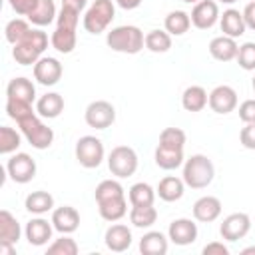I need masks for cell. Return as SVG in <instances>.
I'll return each mask as SVG.
<instances>
[{"label":"cell","instance_id":"42","mask_svg":"<svg viewBox=\"0 0 255 255\" xmlns=\"http://www.w3.org/2000/svg\"><path fill=\"white\" fill-rule=\"evenodd\" d=\"M235 60H237L239 68H243V70H247V72H253V70H255V42H245V44H241Z\"/></svg>","mask_w":255,"mask_h":255},{"label":"cell","instance_id":"22","mask_svg":"<svg viewBox=\"0 0 255 255\" xmlns=\"http://www.w3.org/2000/svg\"><path fill=\"white\" fill-rule=\"evenodd\" d=\"M76 42H78L76 28L56 24V30L52 32V38H50V44L54 50H58L60 54H70L76 48Z\"/></svg>","mask_w":255,"mask_h":255},{"label":"cell","instance_id":"50","mask_svg":"<svg viewBox=\"0 0 255 255\" xmlns=\"http://www.w3.org/2000/svg\"><path fill=\"white\" fill-rule=\"evenodd\" d=\"M116 4L120 8H124V10H133V8H137L141 4V0H116Z\"/></svg>","mask_w":255,"mask_h":255},{"label":"cell","instance_id":"12","mask_svg":"<svg viewBox=\"0 0 255 255\" xmlns=\"http://www.w3.org/2000/svg\"><path fill=\"white\" fill-rule=\"evenodd\" d=\"M219 16H221V14H219V6H217L215 0H199V2L193 6L191 14H189L191 24H193L195 28H199V30H209V28H213V26L217 24Z\"/></svg>","mask_w":255,"mask_h":255},{"label":"cell","instance_id":"41","mask_svg":"<svg viewBox=\"0 0 255 255\" xmlns=\"http://www.w3.org/2000/svg\"><path fill=\"white\" fill-rule=\"evenodd\" d=\"M30 30H32V28H30V24H28L26 20H22V18H14V20H10V22L6 24V28H4V36H6V40L14 46V44H18Z\"/></svg>","mask_w":255,"mask_h":255},{"label":"cell","instance_id":"6","mask_svg":"<svg viewBox=\"0 0 255 255\" xmlns=\"http://www.w3.org/2000/svg\"><path fill=\"white\" fill-rule=\"evenodd\" d=\"M108 167L112 175L124 179L131 177L137 169V153L129 145H116L108 155Z\"/></svg>","mask_w":255,"mask_h":255},{"label":"cell","instance_id":"48","mask_svg":"<svg viewBox=\"0 0 255 255\" xmlns=\"http://www.w3.org/2000/svg\"><path fill=\"white\" fill-rule=\"evenodd\" d=\"M243 20H245V26L255 32V0L249 2V4L243 8Z\"/></svg>","mask_w":255,"mask_h":255},{"label":"cell","instance_id":"2","mask_svg":"<svg viewBox=\"0 0 255 255\" xmlns=\"http://www.w3.org/2000/svg\"><path fill=\"white\" fill-rule=\"evenodd\" d=\"M106 44L114 52H120V54H137L145 46V36L137 26L124 24V26H116L108 32Z\"/></svg>","mask_w":255,"mask_h":255},{"label":"cell","instance_id":"28","mask_svg":"<svg viewBox=\"0 0 255 255\" xmlns=\"http://www.w3.org/2000/svg\"><path fill=\"white\" fill-rule=\"evenodd\" d=\"M20 235H22V227H20L18 219L10 211L2 209L0 211V243H12V245H16L18 239H20Z\"/></svg>","mask_w":255,"mask_h":255},{"label":"cell","instance_id":"52","mask_svg":"<svg viewBox=\"0 0 255 255\" xmlns=\"http://www.w3.org/2000/svg\"><path fill=\"white\" fill-rule=\"evenodd\" d=\"M241 255H255V245H251V247H245V249L241 251Z\"/></svg>","mask_w":255,"mask_h":255},{"label":"cell","instance_id":"38","mask_svg":"<svg viewBox=\"0 0 255 255\" xmlns=\"http://www.w3.org/2000/svg\"><path fill=\"white\" fill-rule=\"evenodd\" d=\"M20 143H22V133H18L16 129H12L8 126L0 128V153L2 155L16 151L20 147Z\"/></svg>","mask_w":255,"mask_h":255},{"label":"cell","instance_id":"18","mask_svg":"<svg viewBox=\"0 0 255 255\" xmlns=\"http://www.w3.org/2000/svg\"><path fill=\"white\" fill-rule=\"evenodd\" d=\"M221 215V201L215 195H203L193 203V217L201 223H211Z\"/></svg>","mask_w":255,"mask_h":255},{"label":"cell","instance_id":"29","mask_svg":"<svg viewBox=\"0 0 255 255\" xmlns=\"http://www.w3.org/2000/svg\"><path fill=\"white\" fill-rule=\"evenodd\" d=\"M26 18H28V22H32V24L38 26V28L52 24V22L58 18L54 0H38V4L34 6V10H32Z\"/></svg>","mask_w":255,"mask_h":255},{"label":"cell","instance_id":"31","mask_svg":"<svg viewBox=\"0 0 255 255\" xmlns=\"http://www.w3.org/2000/svg\"><path fill=\"white\" fill-rule=\"evenodd\" d=\"M6 96L14 98V100H22V102H34L36 98V88L28 78H14L10 80V84L6 86Z\"/></svg>","mask_w":255,"mask_h":255},{"label":"cell","instance_id":"55","mask_svg":"<svg viewBox=\"0 0 255 255\" xmlns=\"http://www.w3.org/2000/svg\"><path fill=\"white\" fill-rule=\"evenodd\" d=\"M251 86H253V92H255V76H253V80H251Z\"/></svg>","mask_w":255,"mask_h":255},{"label":"cell","instance_id":"20","mask_svg":"<svg viewBox=\"0 0 255 255\" xmlns=\"http://www.w3.org/2000/svg\"><path fill=\"white\" fill-rule=\"evenodd\" d=\"M219 26H221V32L229 38H241L247 30L245 26V20H243V12L235 10V8H227L221 16H219Z\"/></svg>","mask_w":255,"mask_h":255},{"label":"cell","instance_id":"7","mask_svg":"<svg viewBox=\"0 0 255 255\" xmlns=\"http://www.w3.org/2000/svg\"><path fill=\"white\" fill-rule=\"evenodd\" d=\"M104 143L100 137L96 135H82L76 141V159L82 167L86 169H94L104 161Z\"/></svg>","mask_w":255,"mask_h":255},{"label":"cell","instance_id":"24","mask_svg":"<svg viewBox=\"0 0 255 255\" xmlns=\"http://www.w3.org/2000/svg\"><path fill=\"white\" fill-rule=\"evenodd\" d=\"M169 237H165L161 231H147L139 239V251L143 255H165L169 247Z\"/></svg>","mask_w":255,"mask_h":255},{"label":"cell","instance_id":"53","mask_svg":"<svg viewBox=\"0 0 255 255\" xmlns=\"http://www.w3.org/2000/svg\"><path fill=\"white\" fill-rule=\"evenodd\" d=\"M215 2H223V4H233V2H237V0H215Z\"/></svg>","mask_w":255,"mask_h":255},{"label":"cell","instance_id":"21","mask_svg":"<svg viewBox=\"0 0 255 255\" xmlns=\"http://www.w3.org/2000/svg\"><path fill=\"white\" fill-rule=\"evenodd\" d=\"M155 193L159 195V199L167 201V203H173V201H179L185 193V181L183 177H175V175H167L163 177L159 183H157V189Z\"/></svg>","mask_w":255,"mask_h":255},{"label":"cell","instance_id":"14","mask_svg":"<svg viewBox=\"0 0 255 255\" xmlns=\"http://www.w3.org/2000/svg\"><path fill=\"white\" fill-rule=\"evenodd\" d=\"M167 237L175 245H181V247L183 245H191L197 239V225L191 219H185V217L173 219L169 223V227H167Z\"/></svg>","mask_w":255,"mask_h":255},{"label":"cell","instance_id":"54","mask_svg":"<svg viewBox=\"0 0 255 255\" xmlns=\"http://www.w3.org/2000/svg\"><path fill=\"white\" fill-rule=\"evenodd\" d=\"M181 2H185V4H197L199 0H181Z\"/></svg>","mask_w":255,"mask_h":255},{"label":"cell","instance_id":"34","mask_svg":"<svg viewBox=\"0 0 255 255\" xmlns=\"http://www.w3.org/2000/svg\"><path fill=\"white\" fill-rule=\"evenodd\" d=\"M155 189L149 185V183H133L128 191V197H129V203L131 205H153L155 201Z\"/></svg>","mask_w":255,"mask_h":255},{"label":"cell","instance_id":"32","mask_svg":"<svg viewBox=\"0 0 255 255\" xmlns=\"http://www.w3.org/2000/svg\"><path fill=\"white\" fill-rule=\"evenodd\" d=\"M189 26H191V18H189V14L183 12V10H173V12H169V14L165 16V20H163V28H165V32H169L171 36H183V34L189 30Z\"/></svg>","mask_w":255,"mask_h":255},{"label":"cell","instance_id":"3","mask_svg":"<svg viewBox=\"0 0 255 255\" xmlns=\"http://www.w3.org/2000/svg\"><path fill=\"white\" fill-rule=\"evenodd\" d=\"M183 181L187 187L191 189H203L207 187L213 177H215V167L213 161L203 155V153H195L191 157H187L183 161V173H181Z\"/></svg>","mask_w":255,"mask_h":255},{"label":"cell","instance_id":"8","mask_svg":"<svg viewBox=\"0 0 255 255\" xmlns=\"http://www.w3.org/2000/svg\"><path fill=\"white\" fill-rule=\"evenodd\" d=\"M84 120L90 128L106 129L116 122V108L106 100H96V102L88 104V108L84 112Z\"/></svg>","mask_w":255,"mask_h":255},{"label":"cell","instance_id":"46","mask_svg":"<svg viewBox=\"0 0 255 255\" xmlns=\"http://www.w3.org/2000/svg\"><path fill=\"white\" fill-rule=\"evenodd\" d=\"M8 4L18 16H28L38 4V0H8Z\"/></svg>","mask_w":255,"mask_h":255},{"label":"cell","instance_id":"26","mask_svg":"<svg viewBox=\"0 0 255 255\" xmlns=\"http://www.w3.org/2000/svg\"><path fill=\"white\" fill-rule=\"evenodd\" d=\"M209 102V94L201 86H189L181 94V106L185 112H201Z\"/></svg>","mask_w":255,"mask_h":255},{"label":"cell","instance_id":"33","mask_svg":"<svg viewBox=\"0 0 255 255\" xmlns=\"http://www.w3.org/2000/svg\"><path fill=\"white\" fill-rule=\"evenodd\" d=\"M157 219V209L153 205H131L129 211V221L133 227H151Z\"/></svg>","mask_w":255,"mask_h":255},{"label":"cell","instance_id":"44","mask_svg":"<svg viewBox=\"0 0 255 255\" xmlns=\"http://www.w3.org/2000/svg\"><path fill=\"white\" fill-rule=\"evenodd\" d=\"M239 141L245 149H255V124H245L239 131Z\"/></svg>","mask_w":255,"mask_h":255},{"label":"cell","instance_id":"47","mask_svg":"<svg viewBox=\"0 0 255 255\" xmlns=\"http://www.w3.org/2000/svg\"><path fill=\"white\" fill-rule=\"evenodd\" d=\"M203 255H229V247L221 241H211L203 247Z\"/></svg>","mask_w":255,"mask_h":255},{"label":"cell","instance_id":"15","mask_svg":"<svg viewBox=\"0 0 255 255\" xmlns=\"http://www.w3.org/2000/svg\"><path fill=\"white\" fill-rule=\"evenodd\" d=\"M52 231H54V225H52V219H44V217H34L26 223V229H24V235L28 239L30 245L34 247H42L46 245L50 239H52Z\"/></svg>","mask_w":255,"mask_h":255},{"label":"cell","instance_id":"5","mask_svg":"<svg viewBox=\"0 0 255 255\" xmlns=\"http://www.w3.org/2000/svg\"><path fill=\"white\" fill-rule=\"evenodd\" d=\"M18 128H20V133L26 137V141L36 149H48L54 141V129L48 128L36 114L22 120Z\"/></svg>","mask_w":255,"mask_h":255},{"label":"cell","instance_id":"13","mask_svg":"<svg viewBox=\"0 0 255 255\" xmlns=\"http://www.w3.org/2000/svg\"><path fill=\"white\" fill-rule=\"evenodd\" d=\"M209 108L215 112V114H229L237 108V92L231 88V86H217L209 92Z\"/></svg>","mask_w":255,"mask_h":255},{"label":"cell","instance_id":"39","mask_svg":"<svg viewBox=\"0 0 255 255\" xmlns=\"http://www.w3.org/2000/svg\"><path fill=\"white\" fill-rule=\"evenodd\" d=\"M185 131L179 129V128H165L161 133H159V143L157 145H163V147H171V149H183L185 147Z\"/></svg>","mask_w":255,"mask_h":255},{"label":"cell","instance_id":"35","mask_svg":"<svg viewBox=\"0 0 255 255\" xmlns=\"http://www.w3.org/2000/svg\"><path fill=\"white\" fill-rule=\"evenodd\" d=\"M145 48L153 54H163L171 48V34L165 30H149L145 34Z\"/></svg>","mask_w":255,"mask_h":255},{"label":"cell","instance_id":"45","mask_svg":"<svg viewBox=\"0 0 255 255\" xmlns=\"http://www.w3.org/2000/svg\"><path fill=\"white\" fill-rule=\"evenodd\" d=\"M239 120L243 124H255V100H245L239 106Z\"/></svg>","mask_w":255,"mask_h":255},{"label":"cell","instance_id":"9","mask_svg":"<svg viewBox=\"0 0 255 255\" xmlns=\"http://www.w3.org/2000/svg\"><path fill=\"white\" fill-rule=\"evenodd\" d=\"M6 171L14 183H28L36 177V161L32 159V155L20 151L6 161Z\"/></svg>","mask_w":255,"mask_h":255},{"label":"cell","instance_id":"27","mask_svg":"<svg viewBox=\"0 0 255 255\" xmlns=\"http://www.w3.org/2000/svg\"><path fill=\"white\" fill-rule=\"evenodd\" d=\"M155 165L165 169V171H171V169H177L183 165L185 157H183V149H171V147H163V145H157L155 147Z\"/></svg>","mask_w":255,"mask_h":255},{"label":"cell","instance_id":"17","mask_svg":"<svg viewBox=\"0 0 255 255\" xmlns=\"http://www.w3.org/2000/svg\"><path fill=\"white\" fill-rule=\"evenodd\" d=\"M104 243L110 251L114 253H124L126 249H129L131 245V231L128 225H122V223H114L106 229V235H104Z\"/></svg>","mask_w":255,"mask_h":255},{"label":"cell","instance_id":"10","mask_svg":"<svg viewBox=\"0 0 255 255\" xmlns=\"http://www.w3.org/2000/svg\"><path fill=\"white\" fill-rule=\"evenodd\" d=\"M249 229H251V217L241 211L227 215L219 225V233L225 241H239L249 233Z\"/></svg>","mask_w":255,"mask_h":255},{"label":"cell","instance_id":"37","mask_svg":"<svg viewBox=\"0 0 255 255\" xmlns=\"http://www.w3.org/2000/svg\"><path fill=\"white\" fill-rule=\"evenodd\" d=\"M6 114H8V118L16 120V124H20L22 120L34 116L36 112L32 110V104H30V102H22V100L8 98V100H6Z\"/></svg>","mask_w":255,"mask_h":255},{"label":"cell","instance_id":"36","mask_svg":"<svg viewBox=\"0 0 255 255\" xmlns=\"http://www.w3.org/2000/svg\"><path fill=\"white\" fill-rule=\"evenodd\" d=\"M94 195H96V203H98V201H106V199H114V197H124L126 191L118 179H104L98 183Z\"/></svg>","mask_w":255,"mask_h":255},{"label":"cell","instance_id":"49","mask_svg":"<svg viewBox=\"0 0 255 255\" xmlns=\"http://www.w3.org/2000/svg\"><path fill=\"white\" fill-rule=\"evenodd\" d=\"M86 6H88V0H62V8H70V10L80 12V14Z\"/></svg>","mask_w":255,"mask_h":255},{"label":"cell","instance_id":"40","mask_svg":"<svg viewBox=\"0 0 255 255\" xmlns=\"http://www.w3.org/2000/svg\"><path fill=\"white\" fill-rule=\"evenodd\" d=\"M80 251V247H78V243H76V239H72L70 235H66V233H62V237L60 239H54L50 245H48V255H76Z\"/></svg>","mask_w":255,"mask_h":255},{"label":"cell","instance_id":"1","mask_svg":"<svg viewBox=\"0 0 255 255\" xmlns=\"http://www.w3.org/2000/svg\"><path fill=\"white\" fill-rule=\"evenodd\" d=\"M46 48H48V34L42 32L40 28H32L18 44H14L12 56L20 66H34L42 58Z\"/></svg>","mask_w":255,"mask_h":255},{"label":"cell","instance_id":"30","mask_svg":"<svg viewBox=\"0 0 255 255\" xmlns=\"http://www.w3.org/2000/svg\"><path fill=\"white\" fill-rule=\"evenodd\" d=\"M24 207L34 213V215H44L48 211L54 209V197L44 191V189H38V191H32L26 195V201H24Z\"/></svg>","mask_w":255,"mask_h":255},{"label":"cell","instance_id":"19","mask_svg":"<svg viewBox=\"0 0 255 255\" xmlns=\"http://www.w3.org/2000/svg\"><path fill=\"white\" fill-rule=\"evenodd\" d=\"M237 52H239V46H237L235 38H229L225 34H221L209 42V54L217 62H231L237 58Z\"/></svg>","mask_w":255,"mask_h":255},{"label":"cell","instance_id":"43","mask_svg":"<svg viewBox=\"0 0 255 255\" xmlns=\"http://www.w3.org/2000/svg\"><path fill=\"white\" fill-rule=\"evenodd\" d=\"M78 22H80V12H74L70 8H62L58 18H56V24L72 26V28H78Z\"/></svg>","mask_w":255,"mask_h":255},{"label":"cell","instance_id":"51","mask_svg":"<svg viewBox=\"0 0 255 255\" xmlns=\"http://www.w3.org/2000/svg\"><path fill=\"white\" fill-rule=\"evenodd\" d=\"M16 253V245L12 243H0V255H14Z\"/></svg>","mask_w":255,"mask_h":255},{"label":"cell","instance_id":"25","mask_svg":"<svg viewBox=\"0 0 255 255\" xmlns=\"http://www.w3.org/2000/svg\"><path fill=\"white\" fill-rule=\"evenodd\" d=\"M98 211H100V217L110 221V223L120 221L128 213V199L124 195V197H114V199L98 201Z\"/></svg>","mask_w":255,"mask_h":255},{"label":"cell","instance_id":"11","mask_svg":"<svg viewBox=\"0 0 255 255\" xmlns=\"http://www.w3.org/2000/svg\"><path fill=\"white\" fill-rule=\"evenodd\" d=\"M64 74V68L58 58L52 56H42L34 64V80L42 86H56Z\"/></svg>","mask_w":255,"mask_h":255},{"label":"cell","instance_id":"23","mask_svg":"<svg viewBox=\"0 0 255 255\" xmlns=\"http://www.w3.org/2000/svg\"><path fill=\"white\" fill-rule=\"evenodd\" d=\"M36 112L40 118L54 120L64 112V98L56 92H48L36 102Z\"/></svg>","mask_w":255,"mask_h":255},{"label":"cell","instance_id":"16","mask_svg":"<svg viewBox=\"0 0 255 255\" xmlns=\"http://www.w3.org/2000/svg\"><path fill=\"white\" fill-rule=\"evenodd\" d=\"M52 225L58 233H74L80 227V213L72 205H62L52 211Z\"/></svg>","mask_w":255,"mask_h":255},{"label":"cell","instance_id":"4","mask_svg":"<svg viewBox=\"0 0 255 255\" xmlns=\"http://www.w3.org/2000/svg\"><path fill=\"white\" fill-rule=\"evenodd\" d=\"M116 18V4L112 0H94L84 14V28L90 34H102Z\"/></svg>","mask_w":255,"mask_h":255}]
</instances>
